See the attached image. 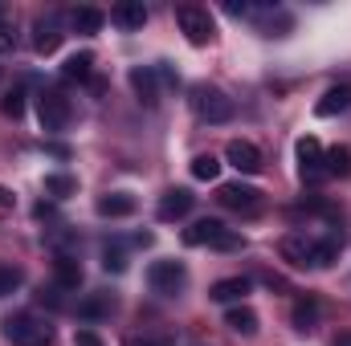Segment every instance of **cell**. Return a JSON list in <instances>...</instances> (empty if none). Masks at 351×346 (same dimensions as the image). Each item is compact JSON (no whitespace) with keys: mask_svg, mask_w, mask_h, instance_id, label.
<instances>
[{"mask_svg":"<svg viewBox=\"0 0 351 346\" xmlns=\"http://www.w3.org/2000/svg\"><path fill=\"white\" fill-rule=\"evenodd\" d=\"M110 21L119 29H143L147 25V8H143V0H123V4L110 8Z\"/></svg>","mask_w":351,"mask_h":346,"instance_id":"14","label":"cell"},{"mask_svg":"<svg viewBox=\"0 0 351 346\" xmlns=\"http://www.w3.org/2000/svg\"><path fill=\"white\" fill-rule=\"evenodd\" d=\"M192 204H196V196H192L188 187H172V191H164V200H160L156 216H160V220H180V216H188V212H192Z\"/></svg>","mask_w":351,"mask_h":346,"instance_id":"12","label":"cell"},{"mask_svg":"<svg viewBox=\"0 0 351 346\" xmlns=\"http://www.w3.org/2000/svg\"><path fill=\"white\" fill-rule=\"evenodd\" d=\"M0 110H4V118H21V114H25V86L8 90L4 102H0Z\"/></svg>","mask_w":351,"mask_h":346,"instance_id":"28","label":"cell"},{"mask_svg":"<svg viewBox=\"0 0 351 346\" xmlns=\"http://www.w3.org/2000/svg\"><path fill=\"white\" fill-rule=\"evenodd\" d=\"M21 281H25V273H21L16 265H8V261H0V297H8V293H16V289H21Z\"/></svg>","mask_w":351,"mask_h":346,"instance_id":"26","label":"cell"},{"mask_svg":"<svg viewBox=\"0 0 351 346\" xmlns=\"http://www.w3.org/2000/svg\"><path fill=\"white\" fill-rule=\"evenodd\" d=\"M278 253H282V261H290L294 269H315V241H311V237H302V232L282 237Z\"/></svg>","mask_w":351,"mask_h":346,"instance_id":"11","label":"cell"},{"mask_svg":"<svg viewBox=\"0 0 351 346\" xmlns=\"http://www.w3.org/2000/svg\"><path fill=\"white\" fill-rule=\"evenodd\" d=\"M217 200H221V208H229V212H241V216H258L262 212V191L258 187H250V183H221L217 187Z\"/></svg>","mask_w":351,"mask_h":346,"instance_id":"6","label":"cell"},{"mask_svg":"<svg viewBox=\"0 0 351 346\" xmlns=\"http://www.w3.org/2000/svg\"><path fill=\"white\" fill-rule=\"evenodd\" d=\"M90 70H94V53H74V57H66L62 78H66V82H86Z\"/></svg>","mask_w":351,"mask_h":346,"instance_id":"22","label":"cell"},{"mask_svg":"<svg viewBox=\"0 0 351 346\" xmlns=\"http://www.w3.org/2000/svg\"><path fill=\"white\" fill-rule=\"evenodd\" d=\"M290 322H294V330H315L319 326V302L315 297H302V302H294V314H290Z\"/></svg>","mask_w":351,"mask_h":346,"instance_id":"21","label":"cell"},{"mask_svg":"<svg viewBox=\"0 0 351 346\" xmlns=\"http://www.w3.org/2000/svg\"><path fill=\"white\" fill-rule=\"evenodd\" d=\"M45 191L58 196V200H66V196L78 191V179H74V175H45Z\"/></svg>","mask_w":351,"mask_h":346,"instance_id":"25","label":"cell"},{"mask_svg":"<svg viewBox=\"0 0 351 346\" xmlns=\"http://www.w3.org/2000/svg\"><path fill=\"white\" fill-rule=\"evenodd\" d=\"M102 21H106V16H102L98 8H74V12H70V29H74V33H86V37L102 29Z\"/></svg>","mask_w":351,"mask_h":346,"instance_id":"23","label":"cell"},{"mask_svg":"<svg viewBox=\"0 0 351 346\" xmlns=\"http://www.w3.org/2000/svg\"><path fill=\"white\" fill-rule=\"evenodd\" d=\"M62 37H66V29H62V16H58V12H45V16L33 21V49H37L41 57H49V53L62 45Z\"/></svg>","mask_w":351,"mask_h":346,"instance_id":"9","label":"cell"},{"mask_svg":"<svg viewBox=\"0 0 351 346\" xmlns=\"http://www.w3.org/2000/svg\"><path fill=\"white\" fill-rule=\"evenodd\" d=\"M184 245H192V249H204L208 245V249H221V253H241L245 249V237L237 228H225L221 220L204 216L192 228H184Z\"/></svg>","mask_w":351,"mask_h":346,"instance_id":"1","label":"cell"},{"mask_svg":"<svg viewBox=\"0 0 351 346\" xmlns=\"http://www.w3.org/2000/svg\"><path fill=\"white\" fill-rule=\"evenodd\" d=\"M225 159H229V163H233L241 175H258V172H262V151H258L250 139H229Z\"/></svg>","mask_w":351,"mask_h":346,"instance_id":"10","label":"cell"},{"mask_svg":"<svg viewBox=\"0 0 351 346\" xmlns=\"http://www.w3.org/2000/svg\"><path fill=\"white\" fill-rule=\"evenodd\" d=\"M12 204H16V196L8 187H0V208H12Z\"/></svg>","mask_w":351,"mask_h":346,"instance_id":"34","label":"cell"},{"mask_svg":"<svg viewBox=\"0 0 351 346\" xmlns=\"http://www.w3.org/2000/svg\"><path fill=\"white\" fill-rule=\"evenodd\" d=\"M176 21H180V33L192 41V45H208L217 37V25L208 16V8H196V4H180L176 8Z\"/></svg>","mask_w":351,"mask_h":346,"instance_id":"5","label":"cell"},{"mask_svg":"<svg viewBox=\"0 0 351 346\" xmlns=\"http://www.w3.org/2000/svg\"><path fill=\"white\" fill-rule=\"evenodd\" d=\"M245 293H250V277H225V281H217V285L208 289V297L221 302V306H233V302H241Z\"/></svg>","mask_w":351,"mask_h":346,"instance_id":"16","label":"cell"},{"mask_svg":"<svg viewBox=\"0 0 351 346\" xmlns=\"http://www.w3.org/2000/svg\"><path fill=\"white\" fill-rule=\"evenodd\" d=\"M188 106H192V114H196L200 122H208V127H221V122L233 118V98L217 86H192Z\"/></svg>","mask_w":351,"mask_h":346,"instance_id":"3","label":"cell"},{"mask_svg":"<svg viewBox=\"0 0 351 346\" xmlns=\"http://www.w3.org/2000/svg\"><path fill=\"white\" fill-rule=\"evenodd\" d=\"M12 49H16V25H12V16L0 12V53H12Z\"/></svg>","mask_w":351,"mask_h":346,"instance_id":"30","label":"cell"},{"mask_svg":"<svg viewBox=\"0 0 351 346\" xmlns=\"http://www.w3.org/2000/svg\"><path fill=\"white\" fill-rule=\"evenodd\" d=\"M0 330H4V338H8L12 346H49L53 343V326H49L45 318L29 314V310L8 314V318L0 322Z\"/></svg>","mask_w":351,"mask_h":346,"instance_id":"2","label":"cell"},{"mask_svg":"<svg viewBox=\"0 0 351 346\" xmlns=\"http://www.w3.org/2000/svg\"><path fill=\"white\" fill-rule=\"evenodd\" d=\"M327 175L348 179L351 175V147H331V151H327Z\"/></svg>","mask_w":351,"mask_h":346,"instance_id":"24","label":"cell"},{"mask_svg":"<svg viewBox=\"0 0 351 346\" xmlns=\"http://www.w3.org/2000/svg\"><path fill=\"white\" fill-rule=\"evenodd\" d=\"M37 118H41V131L58 135V131H66V127H70L74 106H70V98H66L58 86H49V90H41V94H37Z\"/></svg>","mask_w":351,"mask_h":346,"instance_id":"4","label":"cell"},{"mask_svg":"<svg viewBox=\"0 0 351 346\" xmlns=\"http://www.w3.org/2000/svg\"><path fill=\"white\" fill-rule=\"evenodd\" d=\"M127 346H172L168 338H131Z\"/></svg>","mask_w":351,"mask_h":346,"instance_id":"33","label":"cell"},{"mask_svg":"<svg viewBox=\"0 0 351 346\" xmlns=\"http://www.w3.org/2000/svg\"><path fill=\"white\" fill-rule=\"evenodd\" d=\"M53 285L58 289H78L82 285V265H78V257L58 253V261H53Z\"/></svg>","mask_w":351,"mask_h":346,"instance_id":"13","label":"cell"},{"mask_svg":"<svg viewBox=\"0 0 351 346\" xmlns=\"http://www.w3.org/2000/svg\"><path fill=\"white\" fill-rule=\"evenodd\" d=\"M147 285H152L156 293H180V289L188 285V269H184L180 261H156V265L147 269Z\"/></svg>","mask_w":351,"mask_h":346,"instance_id":"8","label":"cell"},{"mask_svg":"<svg viewBox=\"0 0 351 346\" xmlns=\"http://www.w3.org/2000/svg\"><path fill=\"white\" fill-rule=\"evenodd\" d=\"M351 106V86H331L319 102H315V114L319 118H335V114H343Z\"/></svg>","mask_w":351,"mask_h":346,"instance_id":"15","label":"cell"},{"mask_svg":"<svg viewBox=\"0 0 351 346\" xmlns=\"http://www.w3.org/2000/svg\"><path fill=\"white\" fill-rule=\"evenodd\" d=\"M131 212H135V196H127V191H110V196L98 200V216L119 220V216H131Z\"/></svg>","mask_w":351,"mask_h":346,"instance_id":"19","label":"cell"},{"mask_svg":"<svg viewBox=\"0 0 351 346\" xmlns=\"http://www.w3.org/2000/svg\"><path fill=\"white\" fill-rule=\"evenodd\" d=\"M45 151L58 155V159H70V147H66V143H45Z\"/></svg>","mask_w":351,"mask_h":346,"instance_id":"32","label":"cell"},{"mask_svg":"<svg viewBox=\"0 0 351 346\" xmlns=\"http://www.w3.org/2000/svg\"><path fill=\"white\" fill-rule=\"evenodd\" d=\"M298 175L306 183H323L327 179V151H323V143L315 135L298 139Z\"/></svg>","mask_w":351,"mask_h":346,"instance_id":"7","label":"cell"},{"mask_svg":"<svg viewBox=\"0 0 351 346\" xmlns=\"http://www.w3.org/2000/svg\"><path fill=\"white\" fill-rule=\"evenodd\" d=\"M74 346H106V343H102L94 330H78V334H74Z\"/></svg>","mask_w":351,"mask_h":346,"instance_id":"31","label":"cell"},{"mask_svg":"<svg viewBox=\"0 0 351 346\" xmlns=\"http://www.w3.org/2000/svg\"><path fill=\"white\" fill-rule=\"evenodd\" d=\"M225 326H229L233 334H245V338H250V334H258V314H254L250 306H233V310L225 314Z\"/></svg>","mask_w":351,"mask_h":346,"instance_id":"20","label":"cell"},{"mask_svg":"<svg viewBox=\"0 0 351 346\" xmlns=\"http://www.w3.org/2000/svg\"><path fill=\"white\" fill-rule=\"evenodd\" d=\"M335 346H351V334H339V338H335Z\"/></svg>","mask_w":351,"mask_h":346,"instance_id":"35","label":"cell"},{"mask_svg":"<svg viewBox=\"0 0 351 346\" xmlns=\"http://www.w3.org/2000/svg\"><path fill=\"white\" fill-rule=\"evenodd\" d=\"M102 269H106V273H123V269H127V253H123L119 245H106V249H102Z\"/></svg>","mask_w":351,"mask_h":346,"instance_id":"29","label":"cell"},{"mask_svg":"<svg viewBox=\"0 0 351 346\" xmlns=\"http://www.w3.org/2000/svg\"><path fill=\"white\" fill-rule=\"evenodd\" d=\"M131 86H135V94H139V102H143V106H156V102H160L156 66H139V70H131Z\"/></svg>","mask_w":351,"mask_h":346,"instance_id":"17","label":"cell"},{"mask_svg":"<svg viewBox=\"0 0 351 346\" xmlns=\"http://www.w3.org/2000/svg\"><path fill=\"white\" fill-rule=\"evenodd\" d=\"M192 175L204 179V183H213V179L221 175V159H217V155H196V159H192Z\"/></svg>","mask_w":351,"mask_h":346,"instance_id":"27","label":"cell"},{"mask_svg":"<svg viewBox=\"0 0 351 346\" xmlns=\"http://www.w3.org/2000/svg\"><path fill=\"white\" fill-rule=\"evenodd\" d=\"M114 314V297L110 293H90L78 302V318L82 322H102V318H110Z\"/></svg>","mask_w":351,"mask_h":346,"instance_id":"18","label":"cell"}]
</instances>
